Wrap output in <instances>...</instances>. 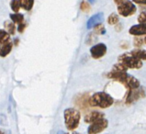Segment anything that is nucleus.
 Listing matches in <instances>:
<instances>
[{
	"label": "nucleus",
	"mask_w": 146,
	"mask_h": 134,
	"mask_svg": "<svg viewBox=\"0 0 146 134\" xmlns=\"http://www.w3.org/2000/svg\"><path fill=\"white\" fill-rule=\"evenodd\" d=\"M107 77L121 83L129 90L138 88L140 86V81L138 79L127 74V72H113V71H110V73L107 74Z\"/></svg>",
	"instance_id": "nucleus-1"
},
{
	"label": "nucleus",
	"mask_w": 146,
	"mask_h": 134,
	"mask_svg": "<svg viewBox=\"0 0 146 134\" xmlns=\"http://www.w3.org/2000/svg\"><path fill=\"white\" fill-rule=\"evenodd\" d=\"M88 103L91 107L107 108L113 105L114 99L106 92H98V93H95L92 97L89 98Z\"/></svg>",
	"instance_id": "nucleus-2"
},
{
	"label": "nucleus",
	"mask_w": 146,
	"mask_h": 134,
	"mask_svg": "<svg viewBox=\"0 0 146 134\" xmlns=\"http://www.w3.org/2000/svg\"><path fill=\"white\" fill-rule=\"evenodd\" d=\"M64 116L65 126L69 131H74V129H76L78 127L81 116H80V112L77 109L73 107L66 108L64 112Z\"/></svg>",
	"instance_id": "nucleus-3"
},
{
	"label": "nucleus",
	"mask_w": 146,
	"mask_h": 134,
	"mask_svg": "<svg viewBox=\"0 0 146 134\" xmlns=\"http://www.w3.org/2000/svg\"><path fill=\"white\" fill-rule=\"evenodd\" d=\"M118 62L122 64L128 69H140L143 66V62L137 57L133 56L131 53H123L118 58Z\"/></svg>",
	"instance_id": "nucleus-4"
},
{
	"label": "nucleus",
	"mask_w": 146,
	"mask_h": 134,
	"mask_svg": "<svg viewBox=\"0 0 146 134\" xmlns=\"http://www.w3.org/2000/svg\"><path fill=\"white\" fill-rule=\"evenodd\" d=\"M137 7L135 4L130 0H125L124 2L118 5V12L122 17H130L136 13Z\"/></svg>",
	"instance_id": "nucleus-5"
},
{
	"label": "nucleus",
	"mask_w": 146,
	"mask_h": 134,
	"mask_svg": "<svg viewBox=\"0 0 146 134\" xmlns=\"http://www.w3.org/2000/svg\"><path fill=\"white\" fill-rule=\"evenodd\" d=\"M108 126V121L105 118L100 119L94 121L91 123L89 128L87 129V133L88 134H98L102 132Z\"/></svg>",
	"instance_id": "nucleus-6"
},
{
	"label": "nucleus",
	"mask_w": 146,
	"mask_h": 134,
	"mask_svg": "<svg viewBox=\"0 0 146 134\" xmlns=\"http://www.w3.org/2000/svg\"><path fill=\"white\" fill-rule=\"evenodd\" d=\"M145 97V92L143 87H138L135 89L129 90V93L126 98V104H131L140 98H143Z\"/></svg>",
	"instance_id": "nucleus-7"
},
{
	"label": "nucleus",
	"mask_w": 146,
	"mask_h": 134,
	"mask_svg": "<svg viewBox=\"0 0 146 134\" xmlns=\"http://www.w3.org/2000/svg\"><path fill=\"white\" fill-rule=\"evenodd\" d=\"M90 53L94 59H99L107 53V46L104 43L96 44L91 47Z\"/></svg>",
	"instance_id": "nucleus-8"
},
{
	"label": "nucleus",
	"mask_w": 146,
	"mask_h": 134,
	"mask_svg": "<svg viewBox=\"0 0 146 134\" xmlns=\"http://www.w3.org/2000/svg\"><path fill=\"white\" fill-rule=\"evenodd\" d=\"M129 33L133 36H146V24L139 23L133 25L129 31Z\"/></svg>",
	"instance_id": "nucleus-9"
},
{
	"label": "nucleus",
	"mask_w": 146,
	"mask_h": 134,
	"mask_svg": "<svg viewBox=\"0 0 146 134\" xmlns=\"http://www.w3.org/2000/svg\"><path fill=\"white\" fill-rule=\"evenodd\" d=\"M104 20V14L103 13H98L94 16H92L91 18L88 19L86 24V28L90 30V29H93L94 27H96L97 25H99L103 22Z\"/></svg>",
	"instance_id": "nucleus-10"
},
{
	"label": "nucleus",
	"mask_w": 146,
	"mask_h": 134,
	"mask_svg": "<svg viewBox=\"0 0 146 134\" xmlns=\"http://www.w3.org/2000/svg\"><path fill=\"white\" fill-rule=\"evenodd\" d=\"M105 118V114L102 112H99V111H92L86 114L85 116V122L86 123H92L94 121L100 119H103Z\"/></svg>",
	"instance_id": "nucleus-11"
},
{
	"label": "nucleus",
	"mask_w": 146,
	"mask_h": 134,
	"mask_svg": "<svg viewBox=\"0 0 146 134\" xmlns=\"http://www.w3.org/2000/svg\"><path fill=\"white\" fill-rule=\"evenodd\" d=\"M88 100H89V97L87 94H83L81 96H79V97L76 98V105L81 107L82 109H86V107H88Z\"/></svg>",
	"instance_id": "nucleus-12"
},
{
	"label": "nucleus",
	"mask_w": 146,
	"mask_h": 134,
	"mask_svg": "<svg viewBox=\"0 0 146 134\" xmlns=\"http://www.w3.org/2000/svg\"><path fill=\"white\" fill-rule=\"evenodd\" d=\"M12 50V42L8 41V42L2 44V46L0 47V56L1 57H6L7 54H9V52Z\"/></svg>",
	"instance_id": "nucleus-13"
},
{
	"label": "nucleus",
	"mask_w": 146,
	"mask_h": 134,
	"mask_svg": "<svg viewBox=\"0 0 146 134\" xmlns=\"http://www.w3.org/2000/svg\"><path fill=\"white\" fill-rule=\"evenodd\" d=\"M20 7L23 8L24 10L30 11L32 9L33 5H34V0H19Z\"/></svg>",
	"instance_id": "nucleus-14"
},
{
	"label": "nucleus",
	"mask_w": 146,
	"mask_h": 134,
	"mask_svg": "<svg viewBox=\"0 0 146 134\" xmlns=\"http://www.w3.org/2000/svg\"><path fill=\"white\" fill-rule=\"evenodd\" d=\"M131 53L141 61L146 60V50H133Z\"/></svg>",
	"instance_id": "nucleus-15"
},
{
	"label": "nucleus",
	"mask_w": 146,
	"mask_h": 134,
	"mask_svg": "<svg viewBox=\"0 0 146 134\" xmlns=\"http://www.w3.org/2000/svg\"><path fill=\"white\" fill-rule=\"evenodd\" d=\"M10 19L11 20L13 21L15 24H20V23H23V20H24V16L20 13H13V14H10Z\"/></svg>",
	"instance_id": "nucleus-16"
},
{
	"label": "nucleus",
	"mask_w": 146,
	"mask_h": 134,
	"mask_svg": "<svg viewBox=\"0 0 146 134\" xmlns=\"http://www.w3.org/2000/svg\"><path fill=\"white\" fill-rule=\"evenodd\" d=\"M5 28H6V31L8 33L9 35H14L15 34V31H16V26H15V23L12 21H6L5 22Z\"/></svg>",
	"instance_id": "nucleus-17"
},
{
	"label": "nucleus",
	"mask_w": 146,
	"mask_h": 134,
	"mask_svg": "<svg viewBox=\"0 0 146 134\" xmlns=\"http://www.w3.org/2000/svg\"><path fill=\"white\" fill-rule=\"evenodd\" d=\"M9 34L4 30H0V44H5L9 41Z\"/></svg>",
	"instance_id": "nucleus-18"
},
{
	"label": "nucleus",
	"mask_w": 146,
	"mask_h": 134,
	"mask_svg": "<svg viewBox=\"0 0 146 134\" xmlns=\"http://www.w3.org/2000/svg\"><path fill=\"white\" fill-rule=\"evenodd\" d=\"M119 21V16L115 14V13H112L108 16V23L110 25H116L118 24Z\"/></svg>",
	"instance_id": "nucleus-19"
},
{
	"label": "nucleus",
	"mask_w": 146,
	"mask_h": 134,
	"mask_svg": "<svg viewBox=\"0 0 146 134\" xmlns=\"http://www.w3.org/2000/svg\"><path fill=\"white\" fill-rule=\"evenodd\" d=\"M10 7H11V9L14 11V13H18L19 10L20 9V5H19V0H11Z\"/></svg>",
	"instance_id": "nucleus-20"
},
{
	"label": "nucleus",
	"mask_w": 146,
	"mask_h": 134,
	"mask_svg": "<svg viewBox=\"0 0 146 134\" xmlns=\"http://www.w3.org/2000/svg\"><path fill=\"white\" fill-rule=\"evenodd\" d=\"M127 70H128L127 67H125L122 64H119H119H115L112 67L111 71H113V72H127Z\"/></svg>",
	"instance_id": "nucleus-21"
},
{
	"label": "nucleus",
	"mask_w": 146,
	"mask_h": 134,
	"mask_svg": "<svg viewBox=\"0 0 146 134\" xmlns=\"http://www.w3.org/2000/svg\"><path fill=\"white\" fill-rule=\"evenodd\" d=\"M143 42H144V39H143L141 36H135L134 40H133V43H134L135 47L137 48L141 47V46L143 44Z\"/></svg>",
	"instance_id": "nucleus-22"
},
{
	"label": "nucleus",
	"mask_w": 146,
	"mask_h": 134,
	"mask_svg": "<svg viewBox=\"0 0 146 134\" xmlns=\"http://www.w3.org/2000/svg\"><path fill=\"white\" fill-rule=\"evenodd\" d=\"M94 28H95V33H97V34H105L106 30L102 24L97 25V26Z\"/></svg>",
	"instance_id": "nucleus-23"
},
{
	"label": "nucleus",
	"mask_w": 146,
	"mask_h": 134,
	"mask_svg": "<svg viewBox=\"0 0 146 134\" xmlns=\"http://www.w3.org/2000/svg\"><path fill=\"white\" fill-rule=\"evenodd\" d=\"M80 8H81V10H82V11H84V12H88V11L90 10V5L86 1V0H84V1H82V3H81Z\"/></svg>",
	"instance_id": "nucleus-24"
},
{
	"label": "nucleus",
	"mask_w": 146,
	"mask_h": 134,
	"mask_svg": "<svg viewBox=\"0 0 146 134\" xmlns=\"http://www.w3.org/2000/svg\"><path fill=\"white\" fill-rule=\"evenodd\" d=\"M138 22L139 23H145L146 24V11L141 12L138 17Z\"/></svg>",
	"instance_id": "nucleus-25"
},
{
	"label": "nucleus",
	"mask_w": 146,
	"mask_h": 134,
	"mask_svg": "<svg viewBox=\"0 0 146 134\" xmlns=\"http://www.w3.org/2000/svg\"><path fill=\"white\" fill-rule=\"evenodd\" d=\"M25 28H26V24H24V23H20V24H19V28H18V31H19V32H23L24 31V30H25Z\"/></svg>",
	"instance_id": "nucleus-26"
},
{
	"label": "nucleus",
	"mask_w": 146,
	"mask_h": 134,
	"mask_svg": "<svg viewBox=\"0 0 146 134\" xmlns=\"http://www.w3.org/2000/svg\"><path fill=\"white\" fill-rule=\"evenodd\" d=\"M131 1L138 5H146V0H131Z\"/></svg>",
	"instance_id": "nucleus-27"
},
{
	"label": "nucleus",
	"mask_w": 146,
	"mask_h": 134,
	"mask_svg": "<svg viewBox=\"0 0 146 134\" xmlns=\"http://www.w3.org/2000/svg\"><path fill=\"white\" fill-rule=\"evenodd\" d=\"M4 120H6V117L4 115H1V116H0V124L5 126V125H7V122H6V121H4Z\"/></svg>",
	"instance_id": "nucleus-28"
},
{
	"label": "nucleus",
	"mask_w": 146,
	"mask_h": 134,
	"mask_svg": "<svg viewBox=\"0 0 146 134\" xmlns=\"http://www.w3.org/2000/svg\"><path fill=\"white\" fill-rule=\"evenodd\" d=\"M124 1H125V0H114V2L117 4V5H119V4H121Z\"/></svg>",
	"instance_id": "nucleus-29"
},
{
	"label": "nucleus",
	"mask_w": 146,
	"mask_h": 134,
	"mask_svg": "<svg viewBox=\"0 0 146 134\" xmlns=\"http://www.w3.org/2000/svg\"><path fill=\"white\" fill-rule=\"evenodd\" d=\"M0 134H5V132H4L3 131H1V129H0Z\"/></svg>",
	"instance_id": "nucleus-30"
},
{
	"label": "nucleus",
	"mask_w": 146,
	"mask_h": 134,
	"mask_svg": "<svg viewBox=\"0 0 146 134\" xmlns=\"http://www.w3.org/2000/svg\"><path fill=\"white\" fill-rule=\"evenodd\" d=\"M88 1H89L90 3H94V2H95V0H88Z\"/></svg>",
	"instance_id": "nucleus-31"
},
{
	"label": "nucleus",
	"mask_w": 146,
	"mask_h": 134,
	"mask_svg": "<svg viewBox=\"0 0 146 134\" xmlns=\"http://www.w3.org/2000/svg\"><path fill=\"white\" fill-rule=\"evenodd\" d=\"M64 134H68V133H64ZM73 134H80V133H76V132H74V133H73Z\"/></svg>",
	"instance_id": "nucleus-32"
},
{
	"label": "nucleus",
	"mask_w": 146,
	"mask_h": 134,
	"mask_svg": "<svg viewBox=\"0 0 146 134\" xmlns=\"http://www.w3.org/2000/svg\"><path fill=\"white\" fill-rule=\"evenodd\" d=\"M144 42H145V43H146V37H145V38H144Z\"/></svg>",
	"instance_id": "nucleus-33"
}]
</instances>
